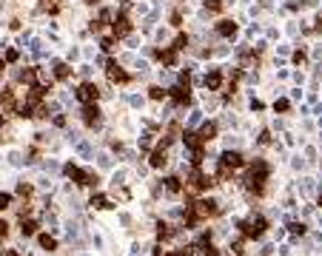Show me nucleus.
Listing matches in <instances>:
<instances>
[{"label":"nucleus","mask_w":322,"mask_h":256,"mask_svg":"<svg viewBox=\"0 0 322 256\" xmlns=\"http://www.w3.org/2000/svg\"><path fill=\"white\" fill-rule=\"evenodd\" d=\"M268 179H271V165L265 159H251L248 162V171H245V185L251 191L254 196H262L265 194V188H268Z\"/></svg>","instance_id":"1"},{"label":"nucleus","mask_w":322,"mask_h":256,"mask_svg":"<svg viewBox=\"0 0 322 256\" xmlns=\"http://www.w3.org/2000/svg\"><path fill=\"white\" fill-rule=\"evenodd\" d=\"M109 32H112L117 40H126V37L134 35V20H131L129 12H117L112 20V26H109Z\"/></svg>","instance_id":"2"},{"label":"nucleus","mask_w":322,"mask_h":256,"mask_svg":"<svg viewBox=\"0 0 322 256\" xmlns=\"http://www.w3.org/2000/svg\"><path fill=\"white\" fill-rule=\"evenodd\" d=\"M66 177L74 182V185H86V188H97V174H91V171H86V168H80V165H66Z\"/></svg>","instance_id":"3"},{"label":"nucleus","mask_w":322,"mask_h":256,"mask_svg":"<svg viewBox=\"0 0 322 256\" xmlns=\"http://www.w3.org/2000/svg\"><path fill=\"white\" fill-rule=\"evenodd\" d=\"M100 86L97 83H91V80H83L77 86V91H74V97H77V103H83V106H91V103H97L100 100Z\"/></svg>","instance_id":"4"},{"label":"nucleus","mask_w":322,"mask_h":256,"mask_svg":"<svg viewBox=\"0 0 322 256\" xmlns=\"http://www.w3.org/2000/svg\"><path fill=\"white\" fill-rule=\"evenodd\" d=\"M105 77H109V83H112V86H129L131 80H134L117 60H105Z\"/></svg>","instance_id":"5"},{"label":"nucleus","mask_w":322,"mask_h":256,"mask_svg":"<svg viewBox=\"0 0 322 256\" xmlns=\"http://www.w3.org/2000/svg\"><path fill=\"white\" fill-rule=\"evenodd\" d=\"M80 120H83V125H86L88 131H97V128L103 125V108L97 106V103L83 106V108H80Z\"/></svg>","instance_id":"6"},{"label":"nucleus","mask_w":322,"mask_h":256,"mask_svg":"<svg viewBox=\"0 0 322 256\" xmlns=\"http://www.w3.org/2000/svg\"><path fill=\"white\" fill-rule=\"evenodd\" d=\"M265 228H268V222H265V216H251V219H245L240 222V230H243V236L245 239H260L262 233H265Z\"/></svg>","instance_id":"7"},{"label":"nucleus","mask_w":322,"mask_h":256,"mask_svg":"<svg viewBox=\"0 0 322 256\" xmlns=\"http://www.w3.org/2000/svg\"><path fill=\"white\" fill-rule=\"evenodd\" d=\"M154 60L163 63L166 69H177L180 66V52L174 46H163V49H154Z\"/></svg>","instance_id":"8"},{"label":"nucleus","mask_w":322,"mask_h":256,"mask_svg":"<svg viewBox=\"0 0 322 256\" xmlns=\"http://www.w3.org/2000/svg\"><path fill=\"white\" fill-rule=\"evenodd\" d=\"M214 35H217V37H223V40H234V37L240 35V26H237L234 20L220 18L217 23H214Z\"/></svg>","instance_id":"9"},{"label":"nucleus","mask_w":322,"mask_h":256,"mask_svg":"<svg viewBox=\"0 0 322 256\" xmlns=\"http://www.w3.org/2000/svg\"><path fill=\"white\" fill-rule=\"evenodd\" d=\"M168 100L174 103V106H191V86H171L168 89Z\"/></svg>","instance_id":"10"},{"label":"nucleus","mask_w":322,"mask_h":256,"mask_svg":"<svg viewBox=\"0 0 322 256\" xmlns=\"http://www.w3.org/2000/svg\"><path fill=\"white\" fill-rule=\"evenodd\" d=\"M18 94H15V86H6V89L0 91V111L3 114H12V111H18Z\"/></svg>","instance_id":"11"},{"label":"nucleus","mask_w":322,"mask_h":256,"mask_svg":"<svg viewBox=\"0 0 322 256\" xmlns=\"http://www.w3.org/2000/svg\"><path fill=\"white\" fill-rule=\"evenodd\" d=\"M217 205H220L217 199H197V202H194V205H188V208H191V211L197 213L200 219H208V216H214V213L220 211Z\"/></svg>","instance_id":"12"},{"label":"nucleus","mask_w":322,"mask_h":256,"mask_svg":"<svg viewBox=\"0 0 322 256\" xmlns=\"http://www.w3.org/2000/svg\"><path fill=\"white\" fill-rule=\"evenodd\" d=\"M211 185H214V179L205 177L200 168H194V171H191V177H188V188H191V191H197V194H202V191H208Z\"/></svg>","instance_id":"13"},{"label":"nucleus","mask_w":322,"mask_h":256,"mask_svg":"<svg viewBox=\"0 0 322 256\" xmlns=\"http://www.w3.org/2000/svg\"><path fill=\"white\" fill-rule=\"evenodd\" d=\"M223 83H226V74H223V69H217V66L208 69V74L202 77V86H205L208 91H220L223 89Z\"/></svg>","instance_id":"14"},{"label":"nucleus","mask_w":322,"mask_h":256,"mask_svg":"<svg viewBox=\"0 0 322 256\" xmlns=\"http://www.w3.org/2000/svg\"><path fill=\"white\" fill-rule=\"evenodd\" d=\"M71 74H74V69H71L66 60H54L52 63V77L57 80V83H69Z\"/></svg>","instance_id":"15"},{"label":"nucleus","mask_w":322,"mask_h":256,"mask_svg":"<svg viewBox=\"0 0 322 256\" xmlns=\"http://www.w3.org/2000/svg\"><path fill=\"white\" fill-rule=\"evenodd\" d=\"M220 162H223V165H228L231 168V171H237V168H243L245 165V157H243V151H231V148H226L223 151V159H220Z\"/></svg>","instance_id":"16"},{"label":"nucleus","mask_w":322,"mask_h":256,"mask_svg":"<svg viewBox=\"0 0 322 256\" xmlns=\"http://www.w3.org/2000/svg\"><path fill=\"white\" fill-rule=\"evenodd\" d=\"M183 142H185V148H191V151H205V140L200 137V131H188V128H185Z\"/></svg>","instance_id":"17"},{"label":"nucleus","mask_w":322,"mask_h":256,"mask_svg":"<svg viewBox=\"0 0 322 256\" xmlns=\"http://www.w3.org/2000/svg\"><path fill=\"white\" fill-rule=\"evenodd\" d=\"M12 80H15V83H23V86L37 83V66H35V69H18V71H12Z\"/></svg>","instance_id":"18"},{"label":"nucleus","mask_w":322,"mask_h":256,"mask_svg":"<svg viewBox=\"0 0 322 256\" xmlns=\"http://www.w3.org/2000/svg\"><path fill=\"white\" fill-rule=\"evenodd\" d=\"M148 162H151V168H157V171H160V168H166V165H168L166 148H163V145H157V148L151 151V159H148Z\"/></svg>","instance_id":"19"},{"label":"nucleus","mask_w":322,"mask_h":256,"mask_svg":"<svg viewBox=\"0 0 322 256\" xmlns=\"http://www.w3.org/2000/svg\"><path fill=\"white\" fill-rule=\"evenodd\" d=\"M217 134H220V123H217V120H208V123H202V128H200V137H202L205 142L217 140Z\"/></svg>","instance_id":"20"},{"label":"nucleus","mask_w":322,"mask_h":256,"mask_svg":"<svg viewBox=\"0 0 322 256\" xmlns=\"http://www.w3.org/2000/svg\"><path fill=\"white\" fill-rule=\"evenodd\" d=\"M177 52H185V49H191V35H185V32H177V37L171 40Z\"/></svg>","instance_id":"21"},{"label":"nucleus","mask_w":322,"mask_h":256,"mask_svg":"<svg viewBox=\"0 0 322 256\" xmlns=\"http://www.w3.org/2000/svg\"><path fill=\"white\" fill-rule=\"evenodd\" d=\"M148 100H151V103L168 100V89H163V86H148Z\"/></svg>","instance_id":"22"},{"label":"nucleus","mask_w":322,"mask_h":256,"mask_svg":"<svg viewBox=\"0 0 322 256\" xmlns=\"http://www.w3.org/2000/svg\"><path fill=\"white\" fill-rule=\"evenodd\" d=\"M37 245L43 247L46 253H54V250H57V239L49 236V233H40V236H37Z\"/></svg>","instance_id":"23"},{"label":"nucleus","mask_w":322,"mask_h":256,"mask_svg":"<svg viewBox=\"0 0 322 256\" xmlns=\"http://www.w3.org/2000/svg\"><path fill=\"white\" fill-rule=\"evenodd\" d=\"M202 9L208 12V15H223V9H226V0H202Z\"/></svg>","instance_id":"24"},{"label":"nucleus","mask_w":322,"mask_h":256,"mask_svg":"<svg viewBox=\"0 0 322 256\" xmlns=\"http://www.w3.org/2000/svg\"><path fill=\"white\" fill-rule=\"evenodd\" d=\"M117 43H120V40H117L114 35H105V37H100V52H103V54H112L114 49H117Z\"/></svg>","instance_id":"25"},{"label":"nucleus","mask_w":322,"mask_h":256,"mask_svg":"<svg viewBox=\"0 0 322 256\" xmlns=\"http://www.w3.org/2000/svg\"><path fill=\"white\" fill-rule=\"evenodd\" d=\"M166 191H168L171 196H177L180 191H183V179H180V177H168V179H166Z\"/></svg>","instance_id":"26"},{"label":"nucleus","mask_w":322,"mask_h":256,"mask_svg":"<svg viewBox=\"0 0 322 256\" xmlns=\"http://www.w3.org/2000/svg\"><path fill=\"white\" fill-rule=\"evenodd\" d=\"M35 230H37V222L35 219H20V233H23V236H32Z\"/></svg>","instance_id":"27"},{"label":"nucleus","mask_w":322,"mask_h":256,"mask_svg":"<svg viewBox=\"0 0 322 256\" xmlns=\"http://www.w3.org/2000/svg\"><path fill=\"white\" fill-rule=\"evenodd\" d=\"M183 20H185V15H183L180 9H174L171 15H168V23H171L174 29H183Z\"/></svg>","instance_id":"28"},{"label":"nucleus","mask_w":322,"mask_h":256,"mask_svg":"<svg viewBox=\"0 0 322 256\" xmlns=\"http://www.w3.org/2000/svg\"><path fill=\"white\" fill-rule=\"evenodd\" d=\"M274 111H279V114H288V111H291V100H285V97L274 100Z\"/></svg>","instance_id":"29"},{"label":"nucleus","mask_w":322,"mask_h":256,"mask_svg":"<svg viewBox=\"0 0 322 256\" xmlns=\"http://www.w3.org/2000/svg\"><path fill=\"white\" fill-rule=\"evenodd\" d=\"M91 205H94V208H100V211H103V208H112V202H109V199H105L103 194L91 196Z\"/></svg>","instance_id":"30"},{"label":"nucleus","mask_w":322,"mask_h":256,"mask_svg":"<svg viewBox=\"0 0 322 256\" xmlns=\"http://www.w3.org/2000/svg\"><path fill=\"white\" fill-rule=\"evenodd\" d=\"M3 57H6V63H9V66H15V63L20 60V52H18V49H6V54H3Z\"/></svg>","instance_id":"31"},{"label":"nucleus","mask_w":322,"mask_h":256,"mask_svg":"<svg viewBox=\"0 0 322 256\" xmlns=\"http://www.w3.org/2000/svg\"><path fill=\"white\" fill-rule=\"evenodd\" d=\"M9 230H12V225L6 219H3V216H0V242H3V239L9 236Z\"/></svg>","instance_id":"32"},{"label":"nucleus","mask_w":322,"mask_h":256,"mask_svg":"<svg viewBox=\"0 0 322 256\" xmlns=\"http://www.w3.org/2000/svg\"><path fill=\"white\" fill-rule=\"evenodd\" d=\"M257 142H260V145H271V131H268V128H262V131H260Z\"/></svg>","instance_id":"33"},{"label":"nucleus","mask_w":322,"mask_h":256,"mask_svg":"<svg viewBox=\"0 0 322 256\" xmlns=\"http://www.w3.org/2000/svg\"><path fill=\"white\" fill-rule=\"evenodd\" d=\"M32 191H35V188L29 185V182H20V185H18V194L20 196H32Z\"/></svg>","instance_id":"34"},{"label":"nucleus","mask_w":322,"mask_h":256,"mask_svg":"<svg viewBox=\"0 0 322 256\" xmlns=\"http://www.w3.org/2000/svg\"><path fill=\"white\" fill-rule=\"evenodd\" d=\"M12 208V194H0V211Z\"/></svg>","instance_id":"35"},{"label":"nucleus","mask_w":322,"mask_h":256,"mask_svg":"<svg viewBox=\"0 0 322 256\" xmlns=\"http://www.w3.org/2000/svg\"><path fill=\"white\" fill-rule=\"evenodd\" d=\"M305 60H308V54H305V49H296V52H294V63H299V66H302Z\"/></svg>","instance_id":"36"},{"label":"nucleus","mask_w":322,"mask_h":256,"mask_svg":"<svg viewBox=\"0 0 322 256\" xmlns=\"http://www.w3.org/2000/svg\"><path fill=\"white\" fill-rule=\"evenodd\" d=\"M54 125H57V128H63V125H66V114H60V111H57V114H54V120H52Z\"/></svg>","instance_id":"37"},{"label":"nucleus","mask_w":322,"mask_h":256,"mask_svg":"<svg viewBox=\"0 0 322 256\" xmlns=\"http://www.w3.org/2000/svg\"><path fill=\"white\" fill-rule=\"evenodd\" d=\"M148 145H151V134H143L140 137V148H148Z\"/></svg>","instance_id":"38"},{"label":"nucleus","mask_w":322,"mask_h":256,"mask_svg":"<svg viewBox=\"0 0 322 256\" xmlns=\"http://www.w3.org/2000/svg\"><path fill=\"white\" fill-rule=\"evenodd\" d=\"M291 233H305V225H299V222H294V225H291Z\"/></svg>","instance_id":"39"},{"label":"nucleus","mask_w":322,"mask_h":256,"mask_svg":"<svg viewBox=\"0 0 322 256\" xmlns=\"http://www.w3.org/2000/svg\"><path fill=\"white\" fill-rule=\"evenodd\" d=\"M9 29H12V32H18V29H20V18H12L9 20Z\"/></svg>","instance_id":"40"},{"label":"nucleus","mask_w":322,"mask_h":256,"mask_svg":"<svg viewBox=\"0 0 322 256\" xmlns=\"http://www.w3.org/2000/svg\"><path fill=\"white\" fill-rule=\"evenodd\" d=\"M126 40H129V49H137V46H140V40H137L134 35H131V37H126Z\"/></svg>","instance_id":"41"},{"label":"nucleus","mask_w":322,"mask_h":256,"mask_svg":"<svg viewBox=\"0 0 322 256\" xmlns=\"http://www.w3.org/2000/svg\"><path fill=\"white\" fill-rule=\"evenodd\" d=\"M166 256H191V250H171V253H166Z\"/></svg>","instance_id":"42"},{"label":"nucleus","mask_w":322,"mask_h":256,"mask_svg":"<svg viewBox=\"0 0 322 256\" xmlns=\"http://www.w3.org/2000/svg\"><path fill=\"white\" fill-rule=\"evenodd\" d=\"M80 3H83V6H100L103 0H80Z\"/></svg>","instance_id":"43"},{"label":"nucleus","mask_w":322,"mask_h":256,"mask_svg":"<svg viewBox=\"0 0 322 256\" xmlns=\"http://www.w3.org/2000/svg\"><path fill=\"white\" fill-rule=\"evenodd\" d=\"M251 111H262V103H260V100H251Z\"/></svg>","instance_id":"44"},{"label":"nucleus","mask_w":322,"mask_h":256,"mask_svg":"<svg viewBox=\"0 0 322 256\" xmlns=\"http://www.w3.org/2000/svg\"><path fill=\"white\" fill-rule=\"evenodd\" d=\"M6 66H9V63H6V57H3V54H0V74L6 71Z\"/></svg>","instance_id":"45"},{"label":"nucleus","mask_w":322,"mask_h":256,"mask_svg":"<svg viewBox=\"0 0 322 256\" xmlns=\"http://www.w3.org/2000/svg\"><path fill=\"white\" fill-rule=\"evenodd\" d=\"M0 256H20V253H18V250H3Z\"/></svg>","instance_id":"46"},{"label":"nucleus","mask_w":322,"mask_h":256,"mask_svg":"<svg viewBox=\"0 0 322 256\" xmlns=\"http://www.w3.org/2000/svg\"><path fill=\"white\" fill-rule=\"evenodd\" d=\"M3 125H6V114H3V111H0V128H3Z\"/></svg>","instance_id":"47"},{"label":"nucleus","mask_w":322,"mask_h":256,"mask_svg":"<svg viewBox=\"0 0 322 256\" xmlns=\"http://www.w3.org/2000/svg\"><path fill=\"white\" fill-rule=\"evenodd\" d=\"M40 3H46V0H40Z\"/></svg>","instance_id":"48"}]
</instances>
